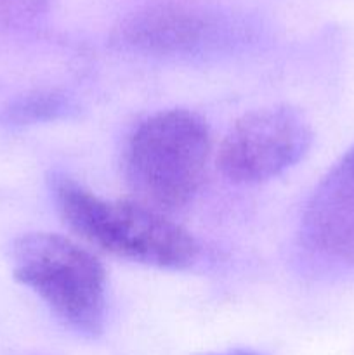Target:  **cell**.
Returning a JSON list of instances; mask_svg holds the SVG:
<instances>
[{"mask_svg": "<svg viewBox=\"0 0 354 355\" xmlns=\"http://www.w3.org/2000/svg\"><path fill=\"white\" fill-rule=\"evenodd\" d=\"M12 276L42 298L65 326L87 338L103 333L106 272L99 260L71 239L31 232L9 246Z\"/></svg>", "mask_w": 354, "mask_h": 355, "instance_id": "3", "label": "cell"}, {"mask_svg": "<svg viewBox=\"0 0 354 355\" xmlns=\"http://www.w3.org/2000/svg\"><path fill=\"white\" fill-rule=\"evenodd\" d=\"M311 141V127L301 111L260 107L229 128L219 148V168L235 184L266 182L297 165Z\"/></svg>", "mask_w": 354, "mask_h": 355, "instance_id": "5", "label": "cell"}, {"mask_svg": "<svg viewBox=\"0 0 354 355\" xmlns=\"http://www.w3.org/2000/svg\"><path fill=\"white\" fill-rule=\"evenodd\" d=\"M51 0H0V30H21L47 14Z\"/></svg>", "mask_w": 354, "mask_h": 355, "instance_id": "8", "label": "cell"}, {"mask_svg": "<svg viewBox=\"0 0 354 355\" xmlns=\"http://www.w3.org/2000/svg\"><path fill=\"white\" fill-rule=\"evenodd\" d=\"M210 156V130L200 114L167 110L142 120L125 148V179L139 203L156 211L183 208L198 193Z\"/></svg>", "mask_w": 354, "mask_h": 355, "instance_id": "2", "label": "cell"}, {"mask_svg": "<svg viewBox=\"0 0 354 355\" xmlns=\"http://www.w3.org/2000/svg\"><path fill=\"white\" fill-rule=\"evenodd\" d=\"M246 17L196 7H160L132 16L115 42L128 51L165 58H203L231 52L253 40Z\"/></svg>", "mask_w": 354, "mask_h": 355, "instance_id": "4", "label": "cell"}, {"mask_svg": "<svg viewBox=\"0 0 354 355\" xmlns=\"http://www.w3.org/2000/svg\"><path fill=\"white\" fill-rule=\"evenodd\" d=\"M78 113V104L68 94L59 90H35L16 97L3 110L2 121L9 127H31L71 120Z\"/></svg>", "mask_w": 354, "mask_h": 355, "instance_id": "7", "label": "cell"}, {"mask_svg": "<svg viewBox=\"0 0 354 355\" xmlns=\"http://www.w3.org/2000/svg\"><path fill=\"white\" fill-rule=\"evenodd\" d=\"M51 193L62 220L85 241L130 262L180 270L193 266V236L139 201L103 200L65 173H52Z\"/></svg>", "mask_w": 354, "mask_h": 355, "instance_id": "1", "label": "cell"}, {"mask_svg": "<svg viewBox=\"0 0 354 355\" xmlns=\"http://www.w3.org/2000/svg\"><path fill=\"white\" fill-rule=\"evenodd\" d=\"M205 355H260L257 352H253V350H229V352H222V354H205Z\"/></svg>", "mask_w": 354, "mask_h": 355, "instance_id": "9", "label": "cell"}, {"mask_svg": "<svg viewBox=\"0 0 354 355\" xmlns=\"http://www.w3.org/2000/svg\"><path fill=\"white\" fill-rule=\"evenodd\" d=\"M301 239L312 257L354 263V148L323 177L305 205Z\"/></svg>", "mask_w": 354, "mask_h": 355, "instance_id": "6", "label": "cell"}]
</instances>
